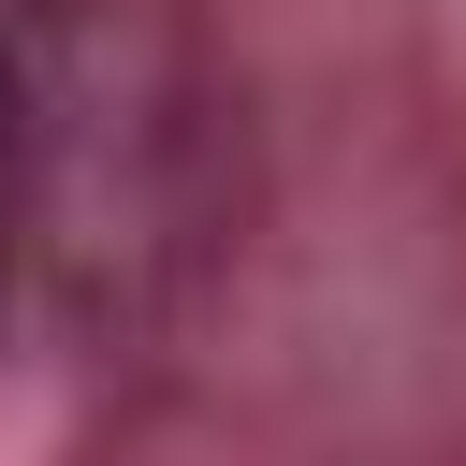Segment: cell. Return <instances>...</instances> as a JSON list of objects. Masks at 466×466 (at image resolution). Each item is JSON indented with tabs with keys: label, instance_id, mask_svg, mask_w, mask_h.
Instances as JSON below:
<instances>
[{
	"label": "cell",
	"instance_id": "1",
	"mask_svg": "<svg viewBox=\"0 0 466 466\" xmlns=\"http://www.w3.org/2000/svg\"><path fill=\"white\" fill-rule=\"evenodd\" d=\"M0 233H15V73H0Z\"/></svg>",
	"mask_w": 466,
	"mask_h": 466
}]
</instances>
